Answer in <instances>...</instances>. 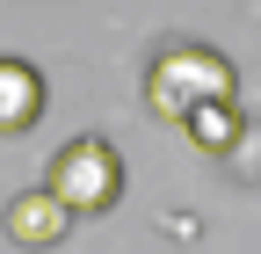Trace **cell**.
<instances>
[{
  "label": "cell",
  "mask_w": 261,
  "mask_h": 254,
  "mask_svg": "<svg viewBox=\"0 0 261 254\" xmlns=\"http://www.w3.org/2000/svg\"><path fill=\"white\" fill-rule=\"evenodd\" d=\"M232 94H240V80H232V66H225V51H211V44L174 37V44H160L152 66H145V102L167 123H189L196 109L232 102Z\"/></svg>",
  "instance_id": "obj_1"
},
{
  "label": "cell",
  "mask_w": 261,
  "mask_h": 254,
  "mask_svg": "<svg viewBox=\"0 0 261 254\" xmlns=\"http://www.w3.org/2000/svg\"><path fill=\"white\" fill-rule=\"evenodd\" d=\"M44 189L65 204V218H102V211H116V196H123V160H116L109 138L87 131V138H73V145H58Z\"/></svg>",
  "instance_id": "obj_2"
},
{
  "label": "cell",
  "mask_w": 261,
  "mask_h": 254,
  "mask_svg": "<svg viewBox=\"0 0 261 254\" xmlns=\"http://www.w3.org/2000/svg\"><path fill=\"white\" fill-rule=\"evenodd\" d=\"M0 225H8V240H15V247L44 254V247H58L65 233H73V218H65V204L51 196V189H22V196H8Z\"/></svg>",
  "instance_id": "obj_3"
},
{
  "label": "cell",
  "mask_w": 261,
  "mask_h": 254,
  "mask_svg": "<svg viewBox=\"0 0 261 254\" xmlns=\"http://www.w3.org/2000/svg\"><path fill=\"white\" fill-rule=\"evenodd\" d=\"M44 116V73L29 58H0V138H22Z\"/></svg>",
  "instance_id": "obj_4"
},
{
  "label": "cell",
  "mask_w": 261,
  "mask_h": 254,
  "mask_svg": "<svg viewBox=\"0 0 261 254\" xmlns=\"http://www.w3.org/2000/svg\"><path fill=\"white\" fill-rule=\"evenodd\" d=\"M181 131H189V145H203V153H232V145H240V102H211V109H196Z\"/></svg>",
  "instance_id": "obj_5"
}]
</instances>
